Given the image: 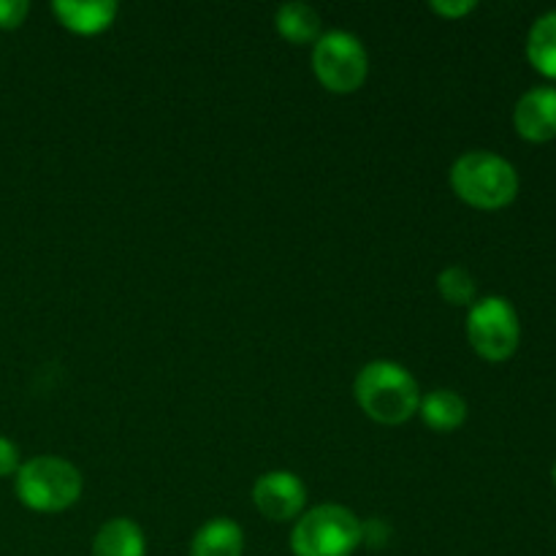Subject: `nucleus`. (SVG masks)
Returning a JSON list of instances; mask_svg holds the SVG:
<instances>
[{
  "instance_id": "obj_1",
  "label": "nucleus",
  "mask_w": 556,
  "mask_h": 556,
  "mask_svg": "<svg viewBox=\"0 0 556 556\" xmlns=\"http://www.w3.org/2000/svg\"><path fill=\"white\" fill-rule=\"evenodd\" d=\"M353 394H356L358 407L372 421L386 424V427L410 421L421 405V389H418L416 378L394 362L367 364L356 375Z\"/></svg>"
},
{
  "instance_id": "obj_2",
  "label": "nucleus",
  "mask_w": 556,
  "mask_h": 556,
  "mask_svg": "<svg viewBox=\"0 0 556 556\" xmlns=\"http://www.w3.org/2000/svg\"><path fill=\"white\" fill-rule=\"evenodd\" d=\"M451 188L476 210H500L519 193V174L505 157L472 150L465 152L451 168Z\"/></svg>"
},
{
  "instance_id": "obj_3",
  "label": "nucleus",
  "mask_w": 556,
  "mask_h": 556,
  "mask_svg": "<svg viewBox=\"0 0 556 556\" xmlns=\"http://www.w3.org/2000/svg\"><path fill=\"white\" fill-rule=\"evenodd\" d=\"M364 521L342 505H318L291 532L293 556H351L362 546Z\"/></svg>"
},
{
  "instance_id": "obj_4",
  "label": "nucleus",
  "mask_w": 556,
  "mask_h": 556,
  "mask_svg": "<svg viewBox=\"0 0 556 556\" xmlns=\"http://www.w3.org/2000/svg\"><path fill=\"white\" fill-rule=\"evenodd\" d=\"M16 497L38 514H60L81 497V472L60 456H36L16 470Z\"/></svg>"
},
{
  "instance_id": "obj_5",
  "label": "nucleus",
  "mask_w": 556,
  "mask_h": 556,
  "mask_svg": "<svg viewBox=\"0 0 556 556\" xmlns=\"http://www.w3.org/2000/svg\"><path fill=\"white\" fill-rule=\"evenodd\" d=\"M313 71L329 92H356L369 74L367 49L345 30L324 33L313 47Z\"/></svg>"
},
{
  "instance_id": "obj_6",
  "label": "nucleus",
  "mask_w": 556,
  "mask_h": 556,
  "mask_svg": "<svg viewBox=\"0 0 556 556\" xmlns=\"http://www.w3.org/2000/svg\"><path fill=\"white\" fill-rule=\"evenodd\" d=\"M521 326L514 304L503 296H486L476 302L467 315V340L472 351L486 362H505L519 348Z\"/></svg>"
},
{
  "instance_id": "obj_7",
  "label": "nucleus",
  "mask_w": 556,
  "mask_h": 556,
  "mask_svg": "<svg viewBox=\"0 0 556 556\" xmlns=\"http://www.w3.org/2000/svg\"><path fill=\"white\" fill-rule=\"evenodd\" d=\"M304 503H307V489H304L302 478L288 470L266 472L253 486V505L269 521L296 519Z\"/></svg>"
},
{
  "instance_id": "obj_8",
  "label": "nucleus",
  "mask_w": 556,
  "mask_h": 556,
  "mask_svg": "<svg viewBox=\"0 0 556 556\" xmlns=\"http://www.w3.org/2000/svg\"><path fill=\"white\" fill-rule=\"evenodd\" d=\"M516 130L530 141H548L556 136V87H532L519 98L514 112Z\"/></svg>"
},
{
  "instance_id": "obj_9",
  "label": "nucleus",
  "mask_w": 556,
  "mask_h": 556,
  "mask_svg": "<svg viewBox=\"0 0 556 556\" xmlns=\"http://www.w3.org/2000/svg\"><path fill=\"white\" fill-rule=\"evenodd\" d=\"M54 16L60 25L68 27L71 33L79 36H98L106 27H112L119 5L114 0H90V3H76V0H54Z\"/></svg>"
},
{
  "instance_id": "obj_10",
  "label": "nucleus",
  "mask_w": 556,
  "mask_h": 556,
  "mask_svg": "<svg viewBox=\"0 0 556 556\" xmlns=\"http://www.w3.org/2000/svg\"><path fill=\"white\" fill-rule=\"evenodd\" d=\"M244 532L237 521L210 519L190 543V556H242Z\"/></svg>"
},
{
  "instance_id": "obj_11",
  "label": "nucleus",
  "mask_w": 556,
  "mask_h": 556,
  "mask_svg": "<svg viewBox=\"0 0 556 556\" xmlns=\"http://www.w3.org/2000/svg\"><path fill=\"white\" fill-rule=\"evenodd\" d=\"M144 532L130 519H112L98 530L92 541V556H144Z\"/></svg>"
},
{
  "instance_id": "obj_12",
  "label": "nucleus",
  "mask_w": 556,
  "mask_h": 556,
  "mask_svg": "<svg viewBox=\"0 0 556 556\" xmlns=\"http://www.w3.org/2000/svg\"><path fill=\"white\" fill-rule=\"evenodd\" d=\"M418 416L434 432H454L467 421V402L456 391L438 389L432 394L421 396Z\"/></svg>"
},
{
  "instance_id": "obj_13",
  "label": "nucleus",
  "mask_w": 556,
  "mask_h": 556,
  "mask_svg": "<svg viewBox=\"0 0 556 556\" xmlns=\"http://www.w3.org/2000/svg\"><path fill=\"white\" fill-rule=\"evenodd\" d=\"M275 27L286 41L315 43L320 38V14L307 3H282L275 14Z\"/></svg>"
},
{
  "instance_id": "obj_14",
  "label": "nucleus",
  "mask_w": 556,
  "mask_h": 556,
  "mask_svg": "<svg viewBox=\"0 0 556 556\" xmlns=\"http://www.w3.org/2000/svg\"><path fill=\"white\" fill-rule=\"evenodd\" d=\"M527 58L541 74L556 79V9L535 20L527 38Z\"/></svg>"
},
{
  "instance_id": "obj_15",
  "label": "nucleus",
  "mask_w": 556,
  "mask_h": 556,
  "mask_svg": "<svg viewBox=\"0 0 556 556\" xmlns=\"http://www.w3.org/2000/svg\"><path fill=\"white\" fill-rule=\"evenodd\" d=\"M438 288L440 296L448 304H456V307H467V304L472 307V304H476V277L467 269H462V266H448V269L440 271Z\"/></svg>"
},
{
  "instance_id": "obj_16",
  "label": "nucleus",
  "mask_w": 556,
  "mask_h": 556,
  "mask_svg": "<svg viewBox=\"0 0 556 556\" xmlns=\"http://www.w3.org/2000/svg\"><path fill=\"white\" fill-rule=\"evenodd\" d=\"M30 3L27 0H0V27L3 30H16L25 22Z\"/></svg>"
},
{
  "instance_id": "obj_17",
  "label": "nucleus",
  "mask_w": 556,
  "mask_h": 556,
  "mask_svg": "<svg viewBox=\"0 0 556 556\" xmlns=\"http://www.w3.org/2000/svg\"><path fill=\"white\" fill-rule=\"evenodd\" d=\"M429 9L434 11V14H440V16H445V20H459V16H465V14H470V11H476V0H432V3H429Z\"/></svg>"
},
{
  "instance_id": "obj_18",
  "label": "nucleus",
  "mask_w": 556,
  "mask_h": 556,
  "mask_svg": "<svg viewBox=\"0 0 556 556\" xmlns=\"http://www.w3.org/2000/svg\"><path fill=\"white\" fill-rule=\"evenodd\" d=\"M389 535H391V530H389V525H386V521H380V519L364 521L362 543H369L372 548L389 546Z\"/></svg>"
},
{
  "instance_id": "obj_19",
  "label": "nucleus",
  "mask_w": 556,
  "mask_h": 556,
  "mask_svg": "<svg viewBox=\"0 0 556 556\" xmlns=\"http://www.w3.org/2000/svg\"><path fill=\"white\" fill-rule=\"evenodd\" d=\"M20 470V448L9 438H0V478Z\"/></svg>"
},
{
  "instance_id": "obj_20",
  "label": "nucleus",
  "mask_w": 556,
  "mask_h": 556,
  "mask_svg": "<svg viewBox=\"0 0 556 556\" xmlns=\"http://www.w3.org/2000/svg\"><path fill=\"white\" fill-rule=\"evenodd\" d=\"M554 483H556V465H554Z\"/></svg>"
}]
</instances>
